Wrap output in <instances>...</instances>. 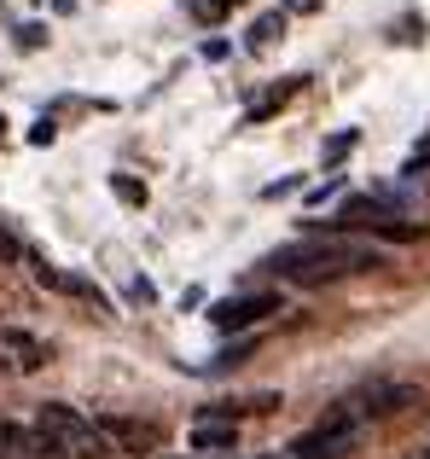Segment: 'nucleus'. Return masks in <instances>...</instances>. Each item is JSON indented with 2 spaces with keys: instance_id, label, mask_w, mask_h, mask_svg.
<instances>
[{
  "instance_id": "nucleus-4",
  "label": "nucleus",
  "mask_w": 430,
  "mask_h": 459,
  "mask_svg": "<svg viewBox=\"0 0 430 459\" xmlns=\"http://www.w3.org/2000/svg\"><path fill=\"white\" fill-rule=\"evenodd\" d=\"M273 308H280V297H273V291H250V297H227V303H215L210 320L221 325V332H245V325H262Z\"/></svg>"
},
{
  "instance_id": "nucleus-11",
  "label": "nucleus",
  "mask_w": 430,
  "mask_h": 459,
  "mask_svg": "<svg viewBox=\"0 0 430 459\" xmlns=\"http://www.w3.org/2000/svg\"><path fill=\"white\" fill-rule=\"evenodd\" d=\"M291 93H297V82H285V88H273V93H268L262 105H250V123H262V117H273V111H280L285 100H291Z\"/></svg>"
},
{
  "instance_id": "nucleus-14",
  "label": "nucleus",
  "mask_w": 430,
  "mask_h": 459,
  "mask_svg": "<svg viewBox=\"0 0 430 459\" xmlns=\"http://www.w3.org/2000/svg\"><path fill=\"white\" fill-rule=\"evenodd\" d=\"M291 6H297V12H314V6H320V0H291Z\"/></svg>"
},
{
  "instance_id": "nucleus-16",
  "label": "nucleus",
  "mask_w": 430,
  "mask_h": 459,
  "mask_svg": "<svg viewBox=\"0 0 430 459\" xmlns=\"http://www.w3.org/2000/svg\"><path fill=\"white\" fill-rule=\"evenodd\" d=\"M419 459H430V448H425V454H419Z\"/></svg>"
},
{
  "instance_id": "nucleus-10",
  "label": "nucleus",
  "mask_w": 430,
  "mask_h": 459,
  "mask_svg": "<svg viewBox=\"0 0 430 459\" xmlns=\"http://www.w3.org/2000/svg\"><path fill=\"white\" fill-rule=\"evenodd\" d=\"M111 192H116L123 204H134V210L146 204V180H134V175H111Z\"/></svg>"
},
{
  "instance_id": "nucleus-1",
  "label": "nucleus",
  "mask_w": 430,
  "mask_h": 459,
  "mask_svg": "<svg viewBox=\"0 0 430 459\" xmlns=\"http://www.w3.org/2000/svg\"><path fill=\"white\" fill-rule=\"evenodd\" d=\"M378 250L373 245H355V238H308V245H285L268 256L273 273H285L291 285H331V280H349V273L378 268Z\"/></svg>"
},
{
  "instance_id": "nucleus-5",
  "label": "nucleus",
  "mask_w": 430,
  "mask_h": 459,
  "mask_svg": "<svg viewBox=\"0 0 430 459\" xmlns=\"http://www.w3.org/2000/svg\"><path fill=\"white\" fill-rule=\"evenodd\" d=\"M413 402H419L413 384H366V390L349 395L355 419H390V413H401V407H413Z\"/></svg>"
},
{
  "instance_id": "nucleus-6",
  "label": "nucleus",
  "mask_w": 430,
  "mask_h": 459,
  "mask_svg": "<svg viewBox=\"0 0 430 459\" xmlns=\"http://www.w3.org/2000/svg\"><path fill=\"white\" fill-rule=\"evenodd\" d=\"M99 430L111 437V448H123V454H158L163 448V425H151V419L111 413V419H99Z\"/></svg>"
},
{
  "instance_id": "nucleus-2",
  "label": "nucleus",
  "mask_w": 430,
  "mask_h": 459,
  "mask_svg": "<svg viewBox=\"0 0 430 459\" xmlns=\"http://www.w3.org/2000/svg\"><path fill=\"white\" fill-rule=\"evenodd\" d=\"M35 430H47L58 448L76 454V459H111V437H105L93 419H82L76 407H64V402H41V413H35Z\"/></svg>"
},
{
  "instance_id": "nucleus-15",
  "label": "nucleus",
  "mask_w": 430,
  "mask_h": 459,
  "mask_svg": "<svg viewBox=\"0 0 430 459\" xmlns=\"http://www.w3.org/2000/svg\"><path fill=\"white\" fill-rule=\"evenodd\" d=\"M0 140H6V117H0Z\"/></svg>"
},
{
  "instance_id": "nucleus-9",
  "label": "nucleus",
  "mask_w": 430,
  "mask_h": 459,
  "mask_svg": "<svg viewBox=\"0 0 430 459\" xmlns=\"http://www.w3.org/2000/svg\"><path fill=\"white\" fill-rule=\"evenodd\" d=\"M6 343L18 349L23 367H41V360H47V343H41V337H30V332H6Z\"/></svg>"
},
{
  "instance_id": "nucleus-3",
  "label": "nucleus",
  "mask_w": 430,
  "mask_h": 459,
  "mask_svg": "<svg viewBox=\"0 0 430 459\" xmlns=\"http://www.w3.org/2000/svg\"><path fill=\"white\" fill-rule=\"evenodd\" d=\"M338 227H373V233H384V238H413V233H419V227L396 221V210H390V204H378V198H343Z\"/></svg>"
},
{
  "instance_id": "nucleus-8",
  "label": "nucleus",
  "mask_w": 430,
  "mask_h": 459,
  "mask_svg": "<svg viewBox=\"0 0 430 459\" xmlns=\"http://www.w3.org/2000/svg\"><path fill=\"white\" fill-rule=\"evenodd\" d=\"M280 35H285V18H280V12H268V18H256V30L245 35V47H250V53H262V47H273Z\"/></svg>"
},
{
  "instance_id": "nucleus-13",
  "label": "nucleus",
  "mask_w": 430,
  "mask_h": 459,
  "mask_svg": "<svg viewBox=\"0 0 430 459\" xmlns=\"http://www.w3.org/2000/svg\"><path fill=\"white\" fill-rule=\"evenodd\" d=\"M233 6H245V0H198L193 12H198V18H204V23H221V18H227V12H233Z\"/></svg>"
},
{
  "instance_id": "nucleus-7",
  "label": "nucleus",
  "mask_w": 430,
  "mask_h": 459,
  "mask_svg": "<svg viewBox=\"0 0 430 459\" xmlns=\"http://www.w3.org/2000/svg\"><path fill=\"white\" fill-rule=\"evenodd\" d=\"M193 448L204 459H215L221 448H238V425H233V419H198V425H193Z\"/></svg>"
},
{
  "instance_id": "nucleus-12",
  "label": "nucleus",
  "mask_w": 430,
  "mask_h": 459,
  "mask_svg": "<svg viewBox=\"0 0 430 459\" xmlns=\"http://www.w3.org/2000/svg\"><path fill=\"white\" fill-rule=\"evenodd\" d=\"M349 152H355V134H331V140H326V152H320V163L331 169V163H343Z\"/></svg>"
}]
</instances>
